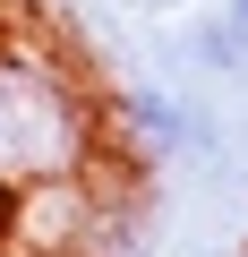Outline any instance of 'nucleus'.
Returning <instances> with one entry per match:
<instances>
[{
	"label": "nucleus",
	"instance_id": "nucleus-3",
	"mask_svg": "<svg viewBox=\"0 0 248 257\" xmlns=\"http://www.w3.org/2000/svg\"><path fill=\"white\" fill-rule=\"evenodd\" d=\"M180 60H188V69H205V77H248V0H222V9L188 18Z\"/></svg>",
	"mask_w": 248,
	"mask_h": 257
},
{
	"label": "nucleus",
	"instance_id": "nucleus-2",
	"mask_svg": "<svg viewBox=\"0 0 248 257\" xmlns=\"http://www.w3.org/2000/svg\"><path fill=\"white\" fill-rule=\"evenodd\" d=\"M103 120L137 163H188L214 146V120L171 86H120V94H103Z\"/></svg>",
	"mask_w": 248,
	"mask_h": 257
},
{
	"label": "nucleus",
	"instance_id": "nucleus-1",
	"mask_svg": "<svg viewBox=\"0 0 248 257\" xmlns=\"http://www.w3.org/2000/svg\"><path fill=\"white\" fill-rule=\"evenodd\" d=\"M103 146H111V120L86 69L52 43L9 35L0 43V197L77 189L103 163Z\"/></svg>",
	"mask_w": 248,
	"mask_h": 257
},
{
	"label": "nucleus",
	"instance_id": "nucleus-4",
	"mask_svg": "<svg viewBox=\"0 0 248 257\" xmlns=\"http://www.w3.org/2000/svg\"><path fill=\"white\" fill-rule=\"evenodd\" d=\"M231 257H248V240H239V248H231Z\"/></svg>",
	"mask_w": 248,
	"mask_h": 257
}]
</instances>
